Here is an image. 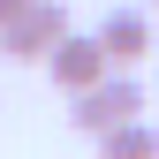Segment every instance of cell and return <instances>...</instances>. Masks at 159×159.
<instances>
[{
	"label": "cell",
	"instance_id": "obj_5",
	"mask_svg": "<svg viewBox=\"0 0 159 159\" xmlns=\"http://www.w3.org/2000/svg\"><path fill=\"white\" fill-rule=\"evenodd\" d=\"M98 144V159H159V129L136 114V121H114L106 136H91Z\"/></svg>",
	"mask_w": 159,
	"mask_h": 159
},
{
	"label": "cell",
	"instance_id": "obj_8",
	"mask_svg": "<svg viewBox=\"0 0 159 159\" xmlns=\"http://www.w3.org/2000/svg\"><path fill=\"white\" fill-rule=\"evenodd\" d=\"M152 15H159V0H152Z\"/></svg>",
	"mask_w": 159,
	"mask_h": 159
},
{
	"label": "cell",
	"instance_id": "obj_6",
	"mask_svg": "<svg viewBox=\"0 0 159 159\" xmlns=\"http://www.w3.org/2000/svg\"><path fill=\"white\" fill-rule=\"evenodd\" d=\"M23 8H30V0H0V30H8V23H15Z\"/></svg>",
	"mask_w": 159,
	"mask_h": 159
},
{
	"label": "cell",
	"instance_id": "obj_1",
	"mask_svg": "<svg viewBox=\"0 0 159 159\" xmlns=\"http://www.w3.org/2000/svg\"><path fill=\"white\" fill-rule=\"evenodd\" d=\"M68 106H76L68 121L84 129V136H106L114 121H136V114H144V84H136L129 68H114V76H98L91 91H76Z\"/></svg>",
	"mask_w": 159,
	"mask_h": 159
},
{
	"label": "cell",
	"instance_id": "obj_7",
	"mask_svg": "<svg viewBox=\"0 0 159 159\" xmlns=\"http://www.w3.org/2000/svg\"><path fill=\"white\" fill-rule=\"evenodd\" d=\"M0 61H8V38H0Z\"/></svg>",
	"mask_w": 159,
	"mask_h": 159
},
{
	"label": "cell",
	"instance_id": "obj_2",
	"mask_svg": "<svg viewBox=\"0 0 159 159\" xmlns=\"http://www.w3.org/2000/svg\"><path fill=\"white\" fill-rule=\"evenodd\" d=\"M0 38H8V61H53V46L68 38V8L61 0H30Z\"/></svg>",
	"mask_w": 159,
	"mask_h": 159
},
{
	"label": "cell",
	"instance_id": "obj_3",
	"mask_svg": "<svg viewBox=\"0 0 159 159\" xmlns=\"http://www.w3.org/2000/svg\"><path fill=\"white\" fill-rule=\"evenodd\" d=\"M46 68H53V84L76 98V91H91L98 76H114V53L98 46V30H91V38H84V30H68L61 46H53V61H46Z\"/></svg>",
	"mask_w": 159,
	"mask_h": 159
},
{
	"label": "cell",
	"instance_id": "obj_4",
	"mask_svg": "<svg viewBox=\"0 0 159 159\" xmlns=\"http://www.w3.org/2000/svg\"><path fill=\"white\" fill-rule=\"evenodd\" d=\"M98 46L114 53V68H136L152 53V8H114L106 23H98Z\"/></svg>",
	"mask_w": 159,
	"mask_h": 159
}]
</instances>
